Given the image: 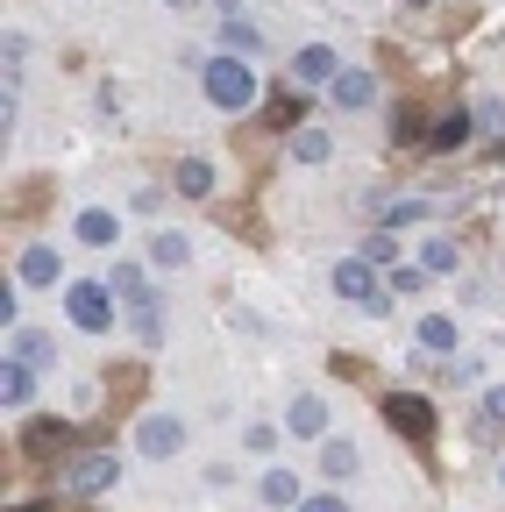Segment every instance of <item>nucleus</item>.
Wrapping results in <instances>:
<instances>
[{"mask_svg":"<svg viewBox=\"0 0 505 512\" xmlns=\"http://www.w3.org/2000/svg\"><path fill=\"white\" fill-rule=\"evenodd\" d=\"M114 235H121V221H114L107 207H86V214H79V242H93V249H107Z\"/></svg>","mask_w":505,"mask_h":512,"instance_id":"2eb2a0df","label":"nucleus"},{"mask_svg":"<svg viewBox=\"0 0 505 512\" xmlns=\"http://www.w3.org/2000/svg\"><path fill=\"white\" fill-rule=\"evenodd\" d=\"M249 50H257V29H249L242 15H228L221 22V57H249Z\"/></svg>","mask_w":505,"mask_h":512,"instance_id":"6ab92c4d","label":"nucleus"},{"mask_svg":"<svg viewBox=\"0 0 505 512\" xmlns=\"http://www.w3.org/2000/svg\"><path fill=\"white\" fill-rule=\"evenodd\" d=\"M335 292L349 306H363V313H385L392 306V285L377 278V264H363V256H342V264H335Z\"/></svg>","mask_w":505,"mask_h":512,"instance_id":"f03ea898","label":"nucleus"},{"mask_svg":"<svg viewBox=\"0 0 505 512\" xmlns=\"http://www.w3.org/2000/svg\"><path fill=\"white\" fill-rule=\"evenodd\" d=\"M377 221H385V235L413 228V221H427V200H377Z\"/></svg>","mask_w":505,"mask_h":512,"instance_id":"f3484780","label":"nucleus"},{"mask_svg":"<svg viewBox=\"0 0 505 512\" xmlns=\"http://www.w3.org/2000/svg\"><path fill=\"white\" fill-rule=\"evenodd\" d=\"M0 399H8V406H29V399H36V370L8 356V363H0Z\"/></svg>","mask_w":505,"mask_h":512,"instance_id":"9d476101","label":"nucleus"},{"mask_svg":"<svg viewBox=\"0 0 505 512\" xmlns=\"http://www.w3.org/2000/svg\"><path fill=\"white\" fill-rule=\"evenodd\" d=\"M335 72H342V64H335L328 43H306V50L292 57V79H299V86H335Z\"/></svg>","mask_w":505,"mask_h":512,"instance_id":"0eeeda50","label":"nucleus"},{"mask_svg":"<svg viewBox=\"0 0 505 512\" xmlns=\"http://www.w3.org/2000/svg\"><path fill=\"white\" fill-rule=\"evenodd\" d=\"M328 100H335V107H370V100H377V79H370V72H335Z\"/></svg>","mask_w":505,"mask_h":512,"instance_id":"1a4fd4ad","label":"nucleus"},{"mask_svg":"<svg viewBox=\"0 0 505 512\" xmlns=\"http://www.w3.org/2000/svg\"><path fill=\"white\" fill-rule=\"evenodd\" d=\"M285 427H292L299 441H313V434H321V427H328V406L299 392V399H292V413H285Z\"/></svg>","mask_w":505,"mask_h":512,"instance_id":"f8f14e48","label":"nucleus"},{"mask_svg":"<svg viewBox=\"0 0 505 512\" xmlns=\"http://www.w3.org/2000/svg\"><path fill=\"white\" fill-rule=\"evenodd\" d=\"M328 150H335V143L321 136V128H299V136H292V157H299V164H328Z\"/></svg>","mask_w":505,"mask_h":512,"instance_id":"b1692460","label":"nucleus"},{"mask_svg":"<svg viewBox=\"0 0 505 512\" xmlns=\"http://www.w3.org/2000/svg\"><path fill=\"white\" fill-rule=\"evenodd\" d=\"M150 264H171V271H178V264H193V242H185V235H171V228H164V235L150 242Z\"/></svg>","mask_w":505,"mask_h":512,"instance_id":"aec40b11","label":"nucleus"},{"mask_svg":"<svg viewBox=\"0 0 505 512\" xmlns=\"http://www.w3.org/2000/svg\"><path fill=\"white\" fill-rule=\"evenodd\" d=\"M200 86H207V100L221 107V114H249L257 107V72H249L242 57H207V72H200Z\"/></svg>","mask_w":505,"mask_h":512,"instance_id":"f257e3e1","label":"nucleus"},{"mask_svg":"<svg viewBox=\"0 0 505 512\" xmlns=\"http://www.w3.org/2000/svg\"><path fill=\"white\" fill-rule=\"evenodd\" d=\"M8 356H15V363H29V370H43V363L57 356V342H50L43 328H22V335L8 342Z\"/></svg>","mask_w":505,"mask_h":512,"instance_id":"9b49d317","label":"nucleus"},{"mask_svg":"<svg viewBox=\"0 0 505 512\" xmlns=\"http://www.w3.org/2000/svg\"><path fill=\"white\" fill-rule=\"evenodd\" d=\"M36 456H57V448H72L79 441V427H65V420H29V434H22Z\"/></svg>","mask_w":505,"mask_h":512,"instance_id":"6e6552de","label":"nucleus"},{"mask_svg":"<svg viewBox=\"0 0 505 512\" xmlns=\"http://www.w3.org/2000/svg\"><path fill=\"white\" fill-rule=\"evenodd\" d=\"M427 278H434V271H427V264H399V271H392V292H420V285H427Z\"/></svg>","mask_w":505,"mask_h":512,"instance_id":"c85d7f7f","label":"nucleus"},{"mask_svg":"<svg viewBox=\"0 0 505 512\" xmlns=\"http://www.w3.org/2000/svg\"><path fill=\"white\" fill-rule=\"evenodd\" d=\"M505 427V384H491V392H484V413H477V441H491Z\"/></svg>","mask_w":505,"mask_h":512,"instance_id":"5701e85b","label":"nucleus"},{"mask_svg":"<svg viewBox=\"0 0 505 512\" xmlns=\"http://www.w3.org/2000/svg\"><path fill=\"white\" fill-rule=\"evenodd\" d=\"M385 420H392L406 441H427V434H434V406H427L420 392H385Z\"/></svg>","mask_w":505,"mask_h":512,"instance_id":"39448f33","label":"nucleus"},{"mask_svg":"<svg viewBox=\"0 0 505 512\" xmlns=\"http://www.w3.org/2000/svg\"><path fill=\"white\" fill-rule=\"evenodd\" d=\"M164 8H193V0H164Z\"/></svg>","mask_w":505,"mask_h":512,"instance_id":"2f4dec72","label":"nucleus"},{"mask_svg":"<svg viewBox=\"0 0 505 512\" xmlns=\"http://www.w3.org/2000/svg\"><path fill=\"white\" fill-rule=\"evenodd\" d=\"M406 8H427V0H406Z\"/></svg>","mask_w":505,"mask_h":512,"instance_id":"72a5a7b5","label":"nucleus"},{"mask_svg":"<svg viewBox=\"0 0 505 512\" xmlns=\"http://www.w3.org/2000/svg\"><path fill=\"white\" fill-rule=\"evenodd\" d=\"M221 8H228V15H235V8H242V0H221Z\"/></svg>","mask_w":505,"mask_h":512,"instance_id":"473e14b6","label":"nucleus"},{"mask_svg":"<svg viewBox=\"0 0 505 512\" xmlns=\"http://www.w3.org/2000/svg\"><path fill=\"white\" fill-rule=\"evenodd\" d=\"M22 320V299H15V285H0V328H15Z\"/></svg>","mask_w":505,"mask_h":512,"instance_id":"c756f323","label":"nucleus"},{"mask_svg":"<svg viewBox=\"0 0 505 512\" xmlns=\"http://www.w3.org/2000/svg\"><path fill=\"white\" fill-rule=\"evenodd\" d=\"M498 484H505V470H498Z\"/></svg>","mask_w":505,"mask_h":512,"instance_id":"f704fd0d","label":"nucleus"},{"mask_svg":"<svg viewBox=\"0 0 505 512\" xmlns=\"http://www.w3.org/2000/svg\"><path fill=\"white\" fill-rule=\"evenodd\" d=\"M136 335H143V342H150V349H157V342H164V320H157V306H150V299H143V306H136Z\"/></svg>","mask_w":505,"mask_h":512,"instance_id":"cd10ccee","label":"nucleus"},{"mask_svg":"<svg viewBox=\"0 0 505 512\" xmlns=\"http://www.w3.org/2000/svg\"><path fill=\"white\" fill-rule=\"evenodd\" d=\"M114 477H121V456H114V448H86V456L65 463V491H72V498H100Z\"/></svg>","mask_w":505,"mask_h":512,"instance_id":"7ed1b4c3","label":"nucleus"},{"mask_svg":"<svg viewBox=\"0 0 505 512\" xmlns=\"http://www.w3.org/2000/svg\"><path fill=\"white\" fill-rule=\"evenodd\" d=\"M363 264H377V271H399V242H392L385 228H377V235L363 242Z\"/></svg>","mask_w":505,"mask_h":512,"instance_id":"393cba45","label":"nucleus"},{"mask_svg":"<svg viewBox=\"0 0 505 512\" xmlns=\"http://www.w3.org/2000/svg\"><path fill=\"white\" fill-rule=\"evenodd\" d=\"M420 349L449 356V349H456V328H449V320H441V313H427V320H420Z\"/></svg>","mask_w":505,"mask_h":512,"instance_id":"4be33fe9","label":"nucleus"},{"mask_svg":"<svg viewBox=\"0 0 505 512\" xmlns=\"http://www.w3.org/2000/svg\"><path fill=\"white\" fill-rule=\"evenodd\" d=\"M107 285H114L121 299H136V306L150 299V278H143V264H114V278H107Z\"/></svg>","mask_w":505,"mask_h":512,"instance_id":"412c9836","label":"nucleus"},{"mask_svg":"<svg viewBox=\"0 0 505 512\" xmlns=\"http://www.w3.org/2000/svg\"><path fill=\"white\" fill-rule=\"evenodd\" d=\"M178 448H185V427H178L171 413H143V420H136V456L164 463V456H178Z\"/></svg>","mask_w":505,"mask_h":512,"instance_id":"20e7f679","label":"nucleus"},{"mask_svg":"<svg viewBox=\"0 0 505 512\" xmlns=\"http://www.w3.org/2000/svg\"><path fill=\"white\" fill-rule=\"evenodd\" d=\"M65 313H72V328H86V335L114 328V306H107V285H72V292H65Z\"/></svg>","mask_w":505,"mask_h":512,"instance_id":"423d86ee","label":"nucleus"},{"mask_svg":"<svg viewBox=\"0 0 505 512\" xmlns=\"http://www.w3.org/2000/svg\"><path fill=\"white\" fill-rule=\"evenodd\" d=\"M178 192H185V200H207V192H214V164L207 157H185L178 164Z\"/></svg>","mask_w":505,"mask_h":512,"instance_id":"4468645a","label":"nucleus"},{"mask_svg":"<svg viewBox=\"0 0 505 512\" xmlns=\"http://www.w3.org/2000/svg\"><path fill=\"white\" fill-rule=\"evenodd\" d=\"M299 512H349V505H342V498H306Z\"/></svg>","mask_w":505,"mask_h":512,"instance_id":"7c9ffc66","label":"nucleus"},{"mask_svg":"<svg viewBox=\"0 0 505 512\" xmlns=\"http://www.w3.org/2000/svg\"><path fill=\"white\" fill-rule=\"evenodd\" d=\"M22 278H29V285H57V249H43V242L22 249Z\"/></svg>","mask_w":505,"mask_h":512,"instance_id":"a211bd4d","label":"nucleus"},{"mask_svg":"<svg viewBox=\"0 0 505 512\" xmlns=\"http://www.w3.org/2000/svg\"><path fill=\"white\" fill-rule=\"evenodd\" d=\"M321 463H328V477H356V448H349V441H328Z\"/></svg>","mask_w":505,"mask_h":512,"instance_id":"a878e982","label":"nucleus"},{"mask_svg":"<svg viewBox=\"0 0 505 512\" xmlns=\"http://www.w3.org/2000/svg\"><path fill=\"white\" fill-rule=\"evenodd\" d=\"M257 491H264V505H292V512L306 505V498H299V477H292V470H264V484H257Z\"/></svg>","mask_w":505,"mask_h":512,"instance_id":"dca6fc26","label":"nucleus"},{"mask_svg":"<svg viewBox=\"0 0 505 512\" xmlns=\"http://www.w3.org/2000/svg\"><path fill=\"white\" fill-rule=\"evenodd\" d=\"M420 256H427V271H434V278H441V271H456V264H463V256H456V242H427Z\"/></svg>","mask_w":505,"mask_h":512,"instance_id":"bb28decb","label":"nucleus"},{"mask_svg":"<svg viewBox=\"0 0 505 512\" xmlns=\"http://www.w3.org/2000/svg\"><path fill=\"white\" fill-rule=\"evenodd\" d=\"M463 143H470V114H463V107H449V114L434 121V136H427V150H463Z\"/></svg>","mask_w":505,"mask_h":512,"instance_id":"ddd939ff","label":"nucleus"}]
</instances>
